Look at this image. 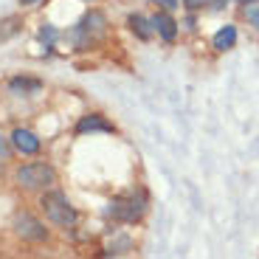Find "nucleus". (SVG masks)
Masks as SVG:
<instances>
[{"label": "nucleus", "instance_id": "obj_1", "mask_svg": "<svg viewBox=\"0 0 259 259\" xmlns=\"http://www.w3.org/2000/svg\"><path fill=\"white\" fill-rule=\"evenodd\" d=\"M42 211H46V217L54 223V226L59 228H71L76 226V211H73V206L68 203V197H65L62 192H48L42 194Z\"/></svg>", "mask_w": 259, "mask_h": 259}, {"label": "nucleus", "instance_id": "obj_2", "mask_svg": "<svg viewBox=\"0 0 259 259\" xmlns=\"http://www.w3.org/2000/svg\"><path fill=\"white\" fill-rule=\"evenodd\" d=\"M17 183L26 189H42L57 183V172L48 163H26L17 169Z\"/></svg>", "mask_w": 259, "mask_h": 259}, {"label": "nucleus", "instance_id": "obj_3", "mask_svg": "<svg viewBox=\"0 0 259 259\" xmlns=\"http://www.w3.org/2000/svg\"><path fill=\"white\" fill-rule=\"evenodd\" d=\"M110 214L118 217L124 223H136L144 214V200H136V197H116L110 203Z\"/></svg>", "mask_w": 259, "mask_h": 259}, {"label": "nucleus", "instance_id": "obj_4", "mask_svg": "<svg viewBox=\"0 0 259 259\" xmlns=\"http://www.w3.org/2000/svg\"><path fill=\"white\" fill-rule=\"evenodd\" d=\"M17 234L20 237H26V240H46V228L42 223H37L31 214H17Z\"/></svg>", "mask_w": 259, "mask_h": 259}, {"label": "nucleus", "instance_id": "obj_5", "mask_svg": "<svg viewBox=\"0 0 259 259\" xmlns=\"http://www.w3.org/2000/svg\"><path fill=\"white\" fill-rule=\"evenodd\" d=\"M12 141H14V147H17L23 155H37V152H39V138L34 136L31 130H23V127L14 130Z\"/></svg>", "mask_w": 259, "mask_h": 259}, {"label": "nucleus", "instance_id": "obj_6", "mask_svg": "<svg viewBox=\"0 0 259 259\" xmlns=\"http://www.w3.org/2000/svg\"><path fill=\"white\" fill-rule=\"evenodd\" d=\"M152 26H155V31L161 34L163 39H169V42H172L175 34H178V23L169 17V14H155V17H152Z\"/></svg>", "mask_w": 259, "mask_h": 259}, {"label": "nucleus", "instance_id": "obj_7", "mask_svg": "<svg viewBox=\"0 0 259 259\" xmlns=\"http://www.w3.org/2000/svg\"><path fill=\"white\" fill-rule=\"evenodd\" d=\"M234 42H237V28L234 26H223L214 34V48L217 51H228V48H234Z\"/></svg>", "mask_w": 259, "mask_h": 259}, {"label": "nucleus", "instance_id": "obj_8", "mask_svg": "<svg viewBox=\"0 0 259 259\" xmlns=\"http://www.w3.org/2000/svg\"><path fill=\"white\" fill-rule=\"evenodd\" d=\"M88 130H104V133H110V130H113V124L102 121L99 116H88V118H82V121H79L76 133H88Z\"/></svg>", "mask_w": 259, "mask_h": 259}, {"label": "nucleus", "instance_id": "obj_9", "mask_svg": "<svg viewBox=\"0 0 259 259\" xmlns=\"http://www.w3.org/2000/svg\"><path fill=\"white\" fill-rule=\"evenodd\" d=\"M14 93H37L39 91V82L37 79H23V76H17V79H12V84H9Z\"/></svg>", "mask_w": 259, "mask_h": 259}, {"label": "nucleus", "instance_id": "obj_10", "mask_svg": "<svg viewBox=\"0 0 259 259\" xmlns=\"http://www.w3.org/2000/svg\"><path fill=\"white\" fill-rule=\"evenodd\" d=\"M130 28L138 34V37H144V39H149L152 37V28H149V20H144L141 14H133L130 17Z\"/></svg>", "mask_w": 259, "mask_h": 259}, {"label": "nucleus", "instance_id": "obj_11", "mask_svg": "<svg viewBox=\"0 0 259 259\" xmlns=\"http://www.w3.org/2000/svg\"><path fill=\"white\" fill-rule=\"evenodd\" d=\"M248 20L256 23V28H259V9H248Z\"/></svg>", "mask_w": 259, "mask_h": 259}, {"label": "nucleus", "instance_id": "obj_12", "mask_svg": "<svg viewBox=\"0 0 259 259\" xmlns=\"http://www.w3.org/2000/svg\"><path fill=\"white\" fill-rule=\"evenodd\" d=\"M9 155V147H6V138L0 136V158H6Z\"/></svg>", "mask_w": 259, "mask_h": 259}, {"label": "nucleus", "instance_id": "obj_13", "mask_svg": "<svg viewBox=\"0 0 259 259\" xmlns=\"http://www.w3.org/2000/svg\"><path fill=\"white\" fill-rule=\"evenodd\" d=\"M158 3H161L163 9H175L178 6V0H158Z\"/></svg>", "mask_w": 259, "mask_h": 259}, {"label": "nucleus", "instance_id": "obj_14", "mask_svg": "<svg viewBox=\"0 0 259 259\" xmlns=\"http://www.w3.org/2000/svg\"><path fill=\"white\" fill-rule=\"evenodd\" d=\"M208 3H211L214 9H223V6H226V0H208Z\"/></svg>", "mask_w": 259, "mask_h": 259}, {"label": "nucleus", "instance_id": "obj_15", "mask_svg": "<svg viewBox=\"0 0 259 259\" xmlns=\"http://www.w3.org/2000/svg\"><path fill=\"white\" fill-rule=\"evenodd\" d=\"M23 3H26V6H31V3H37V0H23Z\"/></svg>", "mask_w": 259, "mask_h": 259}, {"label": "nucleus", "instance_id": "obj_16", "mask_svg": "<svg viewBox=\"0 0 259 259\" xmlns=\"http://www.w3.org/2000/svg\"><path fill=\"white\" fill-rule=\"evenodd\" d=\"M240 3H256V0H240Z\"/></svg>", "mask_w": 259, "mask_h": 259}]
</instances>
